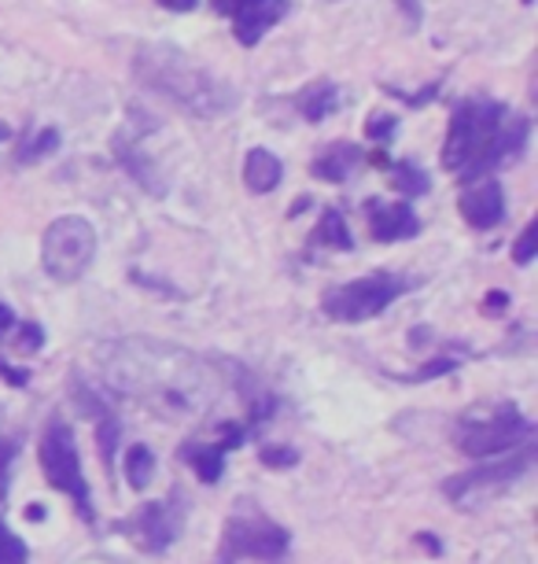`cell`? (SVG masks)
<instances>
[{
	"label": "cell",
	"instance_id": "cell-1",
	"mask_svg": "<svg viewBox=\"0 0 538 564\" xmlns=\"http://www.w3.org/2000/svg\"><path fill=\"white\" fill-rule=\"evenodd\" d=\"M97 366L103 372V384L166 421L204 417L221 395V372L207 358L193 355L188 347L166 344V339H111V344H100Z\"/></svg>",
	"mask_w": 538,
	"mask_h": 564
},
{
	"label": "cell",
	"instance_id": "cell-2",
	"mask_svg": "<svg viewBox=\"0 0 538 564\" xmlns=\"http://www.w3.org/2000/svg\"><path fill=\"white\" fill-rule=\"evenodd\" d=\"M531 126L524 115H513L505 104L472 97L461 100L450 115L447 144H442V170L461 177L465 185H476L483 174L502 166L505 159H516L527 148Z\"/></svg>",
	"mask_w": 538,
	"mask_h": 564
},
{
	"label": "cell",
	"instance_id": "cell-3",
	"mask_svg": "<svg viewBox=\"0 0 538 564\" xmlns=\"http://www.w3.org/2000/svg\"><path fill=\"white\" fill-rule=\"evenodd\" d=\"M136 82L155 89L177 108H185L196 119H221L240 104V93L204 63L188 59L182 48L174 45H144L133 56Z\"/></svg>",
	"mask_w": 538,
	"mask_h": 564
},
{
	"label": "cell",
	"instance_id": "cell-4",
	"mask_svg": "<svg viewBox=\"0 0 538 564\" xmlns=\"http://www.w3.org/2000/svg\"><path fill=\"white\" fill-rule=\"evenodd\" d=\"M292 550L288 528L266 517L255 502H240L229 513L226 528H221V542L215 550V564H240V561H259V564H284Z\"/></svg>",
	"mask_w": 538,
	"mask_h": 564
},
{
	"label": "cell",
	"instance_id": "cell-5",
	"mask_svg": "<svg viewBox=\"0 0 538 564\" xmlns=\"http://www.w3.org/2000/svg\"><path fill=\"white\" fill-rule=\"evenodd\" d=\"M458 451L472 462H487V457L513 454L520 446L535 443V424L516 410V402H498L487 410H472L453 429Z\"/></svg>",
	"mask_w": 538,
	"mask_h": 564
},
{
	"label": "cell",
	"instance_id": "cell-6",
	"mask_svg": "<svg viewBox=\"0 0 538 564\" xmlns=\"http://www.w3.org/2000/svg\"><path fill=\"white\" fill-rule=\"evenodd\" d=\"M37 462L52 491L67 495L74 509H78V517L86 520L89 528L97 524V509H92L86 473H81V454H78V443H74V432L67 421H59V417L48 421V429L41 435V446H37Z\"/></svg>",
	"mask_w": 538,
	"mask_h": 564
},
{
	"label": "cell",
	"instance_id": "cell-7",
	"mask_svg": "<svg viewBox=\"0 0 538 564\" xmlns=\"http://www.w3.org/2000/svg\"><path fill=\"white\" fill-rule=\"evenodd\" d=\"M97 259V229L81 215H63L41 237V265L56 284H78Z\"/></svg>",
	"mask_w": 538,
	"mask_h": 564
},
{
	"label": "cell",
	"instance_id": "cell-8",
	"mask_svg": "<svg viewBox=\"0 0 538 564\" xmlns=\"http://www.w3.org/2000/svg\"><path fill=\"white\" fill-rule=\"evenodd\" d=\"M409 292V281L398 273H369L358 276V281L336 284L321 295V311L332 322L343 325H358V322H373L392 306L395 300H403Z\"/></svg>",
	"mask_w": 538,
	"mask_h": 564
},
{
	"label": "cell",
	"instance_id": "cell-9",
	"mask_svg": "<svg viewBox=\"0 0 538 564\" xmlns=\"http://www.w3.org/2000/svg\"><path fill=\"white\" fill-rule=\"evenodd\" d=\"M185 517H188V502L174 487V491L160 498V502H144L130 520H122L119 531L125 539H133L144 553H155V557H160V553H166L177 539H182Z\"/></svg>",
	"mask_w": 538,
	"mask_h": 564
},
{
	"label": "cell",
	"instance_id": "cell-10",
	"mask_svg": "<svg viewBox=\"0 0 538 564\" xmlns=\"http://www.w3.org/2000/svg\"><path fill=\"white\" fill-rule=\"evenodd\" d=\"M531 457H535V451H531V446H524V451L513 454L509 462L476 465V468H469V473L453 476V480L442 484V491H447L450 502L472 509V506H480L483 498H494L502 487H509L513 480H520L527 468H531Z\"/></svg>",
	"mask_w": 538,
	"mask_h": 564
},
{
	"label": "cell",
	"instance_id": "cell-11",
	"mask_svg": "<svg viewBox=\"0 0 538 564\" xmlns=\"http://www.w3.org/2000/svg\"><path fill=\"white\" fill-rule=\"evenodd\" d=\"M244 443H248L244 424L221 421L215 440H188L182 451H177V457L193 468L199 484H218L221 473H226V454L237 451V446H244Z\"/></svg>",
	"mask_w": 538,
	"mask_h": 564
},
{
	"label": "cell",
	"instance_id": "cell-12",
	"mask_svg": "<svg viewBox=\"0 0 538 564\" xmlns=\"http://www.w3.org/2000/svg\"><path fill=\"white\" fill-rule=\"evenodd\" d=\"M152 122H144L141 126V133L147 130ZM141 133L130 130V126H122L119 133H114V159L122 163V170L130 174L136 185L144 188V193H152V196H166V181L160 177V166H155V159L144 152V141H141Z\"/></svg>",
	"mask_w": 538,
	"mask_h": 564
},
{
	"label": "cell",
	"instance_id": "cell-13",
	"mask_svg": "<svg viewBox=\"0 0 538 564\" xmlns=\"http://www.w3.org/2000/svg\"><path fill=\"white\" fill-rule=\"evenodd\" d=\"M369 229H373V240L380 243H398V240H414L420 232V218L417 210L406 204V199H395V204H384V199H369Z\"/></svg>",
	"mask_w": 538,
	"mask_h": 564
},
{
	"label": "cell",
	"instance_id": "cell-14",
	"mask_svg": "<svg viewBox=\"0 0 538 564\" xmlns=\"http://www.w3.org/2000/svg\"><path fill=\"white\" fill-rule=\"evenodd\" d=\"M288 12H292L288 0H248L244 8H237V12L229 15L233 19V37L244 48H255Z\"/></svg>",
	"mask_w": 538,
	"mask_h": 564
},
{
	"label": "cell",
	"instance_id": "cell-15",
	"mask_svg": "<svg viewBox=\"0 0 538 564\" xmlns=\"http://www.w3.org/2000/svg\"><path fill=\"white\" fill-rule=\"evenodd\" d=\"M74 402H78L81 413H86L92 424H97L100 454H103V465H108V473H111V468H114V451H119V435H122V421L114 417V410L108 406V402H103L92 388L81 384V380L74 384Z\"/></svg>",
	"mask_w": 538,
	"mask_h": 564
},
{
	"label": "cell",
	"instance_id": "cell-16",
	"mask_svg": "<svg viewBox=\"0 0 538 564\" xmlns=\"http://www.w3.org/2000/svg\"><path fill=\"white\" fill-rule=\"evenodd\" d=\"M458 210L472 229H494L505 218L502 185L498 181H476V185H469L458 199Z\"/></svg>",
	"mask_w": 538,
	"mask_h": 564
},
{
	"label": "cell",
	"instance_id": "cell-17",
	"mask_svg": "<svg viewBox=\"0 0 538 564\" xmlns=\"http://www.w3.org/2000/svg\"><path fill=\"white\" fill-rule=\"evenodd\" d=\"M365 163V152L358 144H351V141H336V144H329L325 152L314 159L310 163V174L318 177V181H332V185H343L347 177L354 174L358 166Z\"/></svg>",
	"mask_w": 538,
	"mask_h": 564
},
{
	"label": "cell",
	"instance_id": "cell-18",
	"mask_svg": "<svg viewBox=\"0 0 538 564\" xmlns=\"http://www.w3.org/2000/svg\"><path fill=\"white\" fill-rule=\"evenodd\" d=\"M340 100H343L340 85L321 78V82H310L299 97H295V108H299L306 122H325L329 115L340 111Z\"/></svg>",
	"mask_w": 538,
	"mask_h": 564
},
{
	"label": "cell",
	"instance_id": "cell-19",
	"mask_svg": "<svg viewBox=\"0 0 538 564\" xmlns=\"http://www.w3.org/2000/svg\"><path fill=\"white\" fill-rule=\"evenodd\" d=\"M281 177H284L281 159L273 152H266V148H251L248 159H244V185L251 188V193L255 196L273 193V188L281 185Z\"/></svg>",
	"mask_w": 538,
	"mask_h": 564
},
{
	"label": "cell",
	"instance_id": "cell-20",
	"mask_svg": "<svg viewBox=\"0 0 538 564\" xmlns=\"http://www.w3.org/2000/svg\"><path fill=\"white\" fill-rule=\"evenodd\" d=\"M387 174H392V188L406 199V204H409V199H417V196H425L431 188L428 174L417 163H392V166H387Z\"/></svg>",
	"mask_w": 538,
	"mask_h": 564
},
{
	"label": "cell",
	"instance_id": "cell-21",
	"mask_svg": "<svg viewBox=\"0 0 538 564\" xmlns=\"http://www.w3.org/2000/svg\"><path fill=\"white\" fill-rule=\"evenodd\" d=\"M152 480H155V454L147 451L144 443H133L130 451H125V484H130L133 491H147Z\"/></svg>",
	"mask_w": 538,
	"mask_h": 564
},
{
	"label": "cell",
	"instance_id": "cell-22",
	"mask_svg": "<svg viewBox=\"0 0 538 564\" xmlns=\"http://www.w3.org/2000/svg\"><path fill=\"white\" fill-rule=\"evenodd\" d=\"M314 243L332 248V251H351L354 248L351 232H347V221H343V210H325L318 229H314Z\"/></svg>",
	"mask_w": 538,
	"mask_h": 564
},
{
	"label": "cell",
	"instance_id": "cell-23",
	"mask_svg": "<svg viewBox=\"0 0 538 564\" xmlns=\"http://www.w3.org/2000/svg\"><path fill=\"white\" fill-rule=\"evenodd\" d=\"M52 152H59V133L45 126V130L30 133L26 141H19V152H15V163L19 166H34L41 159H48Z\"/></svg>",
	"mask_w": 538,
	"mask_h": 564
},
{
	"label": "cell",
	"instance_id": "cell-24",
	"mask_svg": "<svg viewBox=\"0 0 538 564\" xmlns=\"http://www.w3.org/2000/svg\"><path fill=\"white\" fill-rule=\"evenodd\" d=\"M12 339V350H19V355H37L41 347H45V328H41L37 322H15V328L8 333Z\"/></svg>",
	"mask_w": 538,
	"mask_h": 564
},
{
	"label": "cell",
	"instance_id": "cell-25",
	"mask_svg": "<svg viewBox=\"0 0 538 564\" xmlns=\"http://www.w3.org/2000/svg\"><path fill=\"white\" fill-rule=\"evenodd\" d=\"M0 564H30V550L26 542L15 535L12 528L0 520Z\"/></svg>",
	"mask_w": 538,
	"mask_h": 564
},
{
	"label": "cell",
	"instance_id": "cell-26",
	"mask_svg": "<svg viewBox=\"0 0 538 564\" xmlns=\"http://www.w3.org/2000/svg\"><path fill=\"white\" fill-rule=\"evenodd\" d=\"M259 457L266 468H295L299 465V451H295V446H281V443H266L259 451Z\"/></svg>",
	"mask_w": 538,
	"mask_h": 564
},
{
	"label": "cell",
	"instance_id": "cell-27",
	"mask_svg": "<svg viewBox=\"0 0 538 564\" xmlns=\"http://www.w3.org/2000/svg\"><path fill=\"white\" fill-rule=\"evenodd\" d=\"M395 133H398V115H392V111L376 115V119H369V126H365V137L376 144H387Z\"/></svg>",
	"mask_w": 538,
	"mask_h": 564
},
{
	"label": "cell",
	"instance_id": "cell-28",
	"mask_svg": "<svg viewBox=\"0 0 538 564\" xmlns=\"http://www.w3.org/2000/svg\"><path fill=\"white\" fill-rule=\"evenodd\" d=\"M458 369V358H450V355H442V358H431L428 366H420L417 372H406L403 380H436V377H447V372H453Z\"/></svg>",
	"mask_w": 538,
	"mask_h": 564
},
{
	"label": "cell",
	"instance_id": "cell-29",
	"mask_svg": "<svg viewBox=\"0 0 538 564\" xmlns=\"http://www.w3.org/2000/svg\"><path fill=\"white\" fill-rule=\"evenodd\" d=\"M535 237H538V226L531 221V226H524L520 240H516V248H513V259H516V265H527V262L535 259Z\"/></svg>",
	"mask_w": 538,
	"mask_h": 564
},
{
	"label": "cell",
	"instance_id": "cell-30",
	"mask_svg": "<svg viewBox=\"0 0 538 564\" xmlns=\"http://www.w3.org/2000/svg\"><path fill=\"white\" fill-rule=\"evenodd\" d=\"M12 454H15V443L0 440V502L8 498V468H12Z\"/></svg>",
	"mask_w": 538,
	"mask_h": 564
},
{
	"label": "cell",
	"instance_id": "cell-31",
	"mask_svg": "<svg viewBox=\"0 0 538 564\" xmlns=\"http://www.w3.org/2000/svg\"><path fill=\"white\" fill-rule=\"evenodd\" d=\"M0 377H4V380H8V384H12V388H26L30 372H26V369H12V366H8L4 358H0Z\"/></svg>",
	"mask_w": 538,
	"mask_h": 564
},
{
	"label": "cell",
	"instance_id": "cell-32",
	"mask_svg": "<svg viewBox=\"0 0 538 564\" xmlns=\"http://www.w3.org/2000/svg\"><path fill=\"white\" fill-rule=\"evenodd\" d=\"M15 328V314H12V306H4L0 303V344L8 339V333Z\"/></svg>",
	"mask_w": 538,
	"mask_h": 564
},
{
	"label": "cell",
	"instance_id": "cell-33",
	"mask_svg": "<svg viewBox=\"0 0 538 564\" xmlns=\"http://www.w3.org/2000/svg\"><path fill=\"white\" fill-rule=\"evenodd\" d=\"M210 4H215V12H221V15H233L237 8L248 4V0H210Z\"/></svg>",
	"mask_w": 538,
	"mask_h": 564
},
{
	"label": "cell",
	"instance_id": "cell-34",
	"mask_svg": "<svg viewBox=\"0 0 538 564\" xmlns=\"http://www.w3.org/2000/svg\"><path fill=\"white\" fill-rule=\"evenodd\" d=\"M163 8H171V12H193L199 0H160Z\"/></svg>",
	"mask_w": 538,
	"mask_h": 564
},
{
	"label": "cell",
	"instance_id": "cell-35",
	"mask_svg": "<svg viewBox=\"0 0 538 564\" xmlns=\"http://www.w3.org/2000/svg\"><path fill=\"white\" fill-rule=\"evenodd\" d=\"M502 306H509V295L491 292V295H487V311H502Z\"/></svg>",
	"mask_w": 538,
	"mask_h": 564
},
{
	"label": "cell",
	"instance_id": "cell-36",
	"mask_svg": "<svg viewBox=\"0 0 538 564\" xmlns=\"http://www.w3.org/2000/svg\"><path fill=\"white\" fill-rule=\"evenodd\" d=\"M417 542H420V546H428V550H431V557H439V553H442L439 539H431V535H417Z\"/></svg>",
	"mask_w": 538,
	"mask_h": 564
},
{
	"label": "cell",
	"instance_id": "cell-37",
	"mask_svg": "<svg viewBox=\"0 0 538 564\" xmlns=\"http://www.w3.org/2000/svg\"><path fill=\"white\" fill-rule=\"evenodd\" d=\"M26 517L30 520H41V517H45V509H41V506H26Z\"/></svg>",
	"mask_w": 538,
	"mask_h": 564
},
{
	"label": "cell",
	"instance_id": "cell-38",
	"mask_svg": "<svg viewBox=\"0 0 538 564\" xmlns=\"http://www.w3.org/2000/svg\"><path fill=\"white\" fill-rule=\"evenodd\" d=\"M4 141H12V126L0 122V144H4Z\"/></svg>",
	"mask_w": 538,
	"mask_h": 564
}]
</instances>
